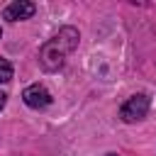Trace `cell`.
I'll use <instances>...</instances> for the list:
<instances>
[{"instance_id":"7","label":"cell","mask_w":156,"mask_h":156,"mask_svg":"<svg viewBox=\"0 0 156 156\" xmlns=\"http://www.w3.org/2000/svg\"><path fill=\"white\" fill-rule=\"evenodd\" d=\"M107 156H117V154H107Z\"/></svg>"},{"instance_id":"5","label":"cell","mask_w":156,"mask_h":156,"mask_svg":"<svg viewBox=\"0 0 156 156\" xmlns=\"http://www.w3.org/2000/svg\"><path fill=\"white\" fill-rule=\"evenodd\" d=\"M12 80V63L7 58H0V83H10Z\"/></svg>"},{"instance_id":"4","label":"cell","mask_w":156,"mask_h":156,"mask_svg":"<svg viewBox=\"0 0 156 156\" xmlns=\"http://www.w3.org/2000/svg\"><path fill=\"white\" fill-rule=\"evenodd\" d=\"M37 12V7H34V2H29V0H15V2H10L5 10H2V20H7V22H17V20H29L32 15Z\"/></svg>"},{"instance_id":"8","label":"cell","mask_w":156,"mask_h":156,"mask_svg":"<svg viewBox=\"0 0 156 156\" xmlns=\"http://www.w3.org/2000/svg\"><path fill=\"white\" fill-rule=\"evenodd\" d=\"M0 37H2V29H0Z\"/></svg>"},{"instance_id":"3","label":"cell","mask_w":156,"mask_h":156,"mask_svg":"<svg viewBox=\"0 0 156 156\" xmlns=\"http://www.w3.org/2000/svg\"><path fill=\"white\" fill-rule=\"evenodd\" d=\"M22 100H24V105H27V107H32V110H44V107H49V105L54 102L51 93H49L41 83H34V85L24 88Z\"/></svg>"},{"instance_id":"6","label":"cell","mask_w":156,"mask_h":156,"mask_svg":"<svg viewBox=\"0 0 156 156\" xmlns=\"http://www.w3.org/2000/svg\"><path fill=\"white\" fill-rule=\"evenodd\" d=\"M5 102H7V95H5V93H0V110L5 107Z\"/></svg>"},{"instance_id":"1","label":"cell","mask_w":156,"mask_h":156,"mask_svg":"<svg viewBox=\"0 0 156 156\" xmlns=\"http://www.w3.org/2000/svg\"><path fill=\"white\" fill-rule=\"evenodd\" d=\"M78 41H80V34H78L76 27H71V24L61 27L49 41L41 44V49H39V66L44 71H49V73L58 71L66 63V56L78 49Z\"/></svg>"},{"instance_id":"2","label":"cell","mask_w":156,"mask_h":156,"mask_svg":"<svg viewBox=\"0 0 156 156\" xmlns=\"http://www.w3.org/2000/svg\"><path fill=\"white\" fill-rule=\"evenodd\" d=\"M149 95H144V93H136V95H132L122 107H119V117L124 119V122H139V119H144L146 117V112H149Z\"/></svg>"}]
</instances>
